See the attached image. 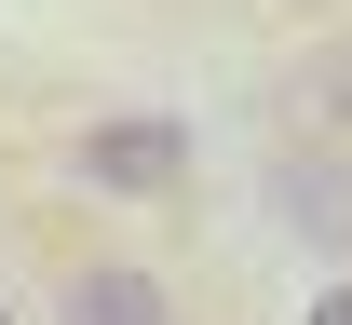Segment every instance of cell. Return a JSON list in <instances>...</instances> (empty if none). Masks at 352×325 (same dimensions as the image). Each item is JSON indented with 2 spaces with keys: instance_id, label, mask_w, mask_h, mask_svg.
Masks as SVG:
<instances>
[{
  "instance_id": "4",
  "label": "cell",
  "mask_w": 352,
  "mask_h": 325,
  "mask_svg": "<svg viewBox=\"0 0 352 325\" xmlns=\"http://www.w3.org/2000/svg\"><path fill=\"white\" fill-rule=\"evenodd\" d=\"M298 122H325V136H352V41H325L298 68Z\"/></svg>"
},
{
  "instance_id": "2",
  "label": "cell",
  "mask_w": 352,
  "mask_h": 325,
  "mask_svg": "<svg viewBox=\"0 0 352 325\" xmlns=\"http://www.w3.org/2000/svg\"><path fill=\"white\" fill-rule=\"evenodd\" d=\"M271 203L298 217V244H325V258H352V163H271Z\"/></svg>"
},
{
  "instance_id": "6",
  "label": "cell",
  "mask_w": 352,
  "mask_h": 325,
  "mask_svg": "<svg viewBox=\"0 0 352 325\" xmlns=\"http://www.w3.org/2000/svg\"><path fill=\"white\" fill-rule=\"evenodd\" d=\"M0 325H14V312H0Z\"/></svg>"
},
{
  "instance_id": "1",
  "label": "cell",
  "mask_w": 352,
  "mask_h": 325,
  "mask_svg": "<svg viewBox=\"0 0 352 325\" xmlns=\"http://www.w3.org/2000/svg\"><path fill=\"white\" fill-rule=\"evenodd\" d=\"M68 177H82V190H122V203H163V190H190V122H163V109H122V122H82V149H68Z\"/></svg>"
},
{
  "instance_id": "5",
  "label": "cell",
  "mask_w": 352,
  "mask_h": 325,
  "mask_svg": "<svg viewBox=\"0 0 352 325\" xmlns=\"http://www.w3.org/2000/svg\"><path fill=\"white\" fill-rule=\"evenodd\" d=\"M311 325H352V284H325V298H311Z\"/></svg>"
},
{
  "instance_id": "3",
  "label": "cell",
  "mask_w": 352,
  "mask_h": 325,
  "mask_svg": "<svg viewBox=\"0 0 352 325\" xmlns=\"http://www.w3.org/2000/svg\"><path fill=\"white\" fill-rule=\"evenodd\" d=\"M68 325H176V312H163V284H149V271H122V258H95V271L68 284Z\"/></svg>"
}]
</instances>
